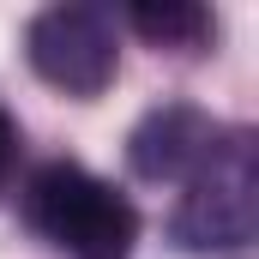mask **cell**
Instances as JSON below:
<instances>
[{
    "mask_svg": "<svg viewBox=\"0 0 259 259\" xmlns=\"http://www.w3.org/2000/svg\"><path fill=\"white\" fill-rule=\"evenodd\" d=\"M223 145V127L193 109V103H163V109H151L127 139V163L139 181H193L199 169L211 163V151Z\"/></svg>",
    "mask_w": 259,
    "mask_h": 259,
    "instance_id": "4",
    "label": "cell"
},
{
    "mask_svg": "<svg viewBox=\"0 0 259 259\" xmlns=\"http://www.w3.org/2000/svg\"><path fill=\"white\" fill-rule=\"evenodd\" d=\"M12 151H18V127L6 121V109H0V187H6V169H12Z\"/></svg>",
    "mask_w": 259,
    "mask_h": 259,
    "instance_id": "6",
    "label": "cell"
},
{
    "mask_svg": "<svg viewBox=\"0 0 259 259\" xmlns=\"http://www.w3.org/2000/svg\"><path fill=\"white\" fill-rule=\"evenodd\" d=\"M259 229V169H253V139L223 133L211 163L187 181V193L169 217V235L193 253L211 247H247Z\"/></svg>",
    "mask_w": 259,
    "mask_h": 259,
    "instance_id": "2",
    "label": "cell"
},
{
    "mask_svg": "<svg viewBox=\"0 0 259 259\" xmlns=\"http://www.w3.org/2000/svg\"><path fill=\"white\" fill-rule=\"evenodd\" d=\"M127 24L145 36V42H157V49H199L217 24H211V12L193 6V0H163V6H133Z\"/></svg>",
    "mask_w": 259,
    "mask_h": 259,
    "instance_id": "5",
    "label": "cell"
},
{
    "mask_svg": "<svg viewBox=\"0 0 259 259\" xmlns=\"http://www.w3.org/2000/svg\"><path fill=\"white\" fill-rule=\"evenodd\" d=\"M24 55L36 78H49L66 97H103L121 49H115V18L103 6H49L24 30Z\"/></svg>",
    "mask_w": 259,
    "mask_h": 259,
    "instance_id": "3",
    "label": "cell"
},
{
    "mask_svg": "<svg viewBox=\"0 0 259 259\" xmlns=\"http://www.w3.org/2000/svg\"><path fill=\"white\" fill-rule=\"evenodd\" d=\"M24 223L72 259H127L139 241V211L103 175L78 163H42L24 187Z\"/></svg>",
    "mask_w": 259,
    "mask_h": 259,
    "instance_id": "1",
    "label": "cell"
}]
</instances>
